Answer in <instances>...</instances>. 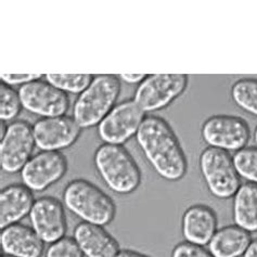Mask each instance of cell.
Listing matches in <instances>:
<instances>
[{
	"label": "cell",
	"mask_w": 257,
	"mask_h": 257,
	"mask_svg": "<svg viewBox=\"0 0 257 257\" xmlns=\"http://www.w3.org/2000/svg\"><path fill=\"white\" fill-rule=\"evenodd\" d=\"M120 92V82L115 75H99L79 94L73 110V118L82 128L99 125L114 107Z\"/></svg>",
	"instance_id": "277c9868"
},
{
	"label": "cell",
	"mask_w": 257,
	"mask_h": 257,
	"mask_svg": "<svg viewBox=\"0 0 257 257\" xmlns=\"http://www.w3.org/2000/svg\"><path fill=\"white\" fill-rule=\"evenodd\" d=\"M82 128L70 116L46 117L33 125L35 144L42 151H59L78 139Z\"/></svg>",
	"instance_id": "7c38bea8"
},
{
	"label": "cell",
	"mask_w": 257,
	"mask_h": 257,
	"mask_svg": "<svg viewBox=\"0 0 257 257\" xmlns=\"http://www.w3.org/2000/svg\"><path fill=\"white\" fill-rule=\"evenodd\" d=\"M0 244L4 255L12 257H40L44 252V241L35 230L19 222L2 229Z\"/></svg>",
	"instance_id": "9a60e30c"
},
{
	"label": "cell",
	"mask_w": 257,
	"mask_h": 257,
	"mask_svg": "<svg viewBox=\"0 0 257 257\" xmlns=\"http://www.w3.org/2000/svg\"><path fill=\"white\" fill-rule=\"evenodd\" d=\"M36 146L33 127L25 120H17L8 126L5 137L0 141V166L7 174L21 172L33 158Z\"/></svg>",
	"instance_id": "9c48e42d"
},
{
	"label": "cell",
	"mask_w": 257,
	"mask_h": 257,
	"mask_svg": "<svg viewBox=\"0 0 257 257\" xmlns=\"http://www.w3.org/2000/svg\"><path fill=\"white\" fill-rule=\"evenodd\" d=\"M73 236L86 257H115L120 251L118 242L98 225L80 222L74 229Z\"/></svg>",
	"instance_id": "2e32d148"
},
{
	"label": "cell",
	"mask_w": 257,
	"mask_h": 257,
	"mask_svg": "<svg viewBox=\"0 0 257 257\" xmlns=\"http://www.w3.org/2000/svg\"><path fill=\"white\" fill-rule=\"evenodd\" d=\"M233 164L241 178L257 185V147H246L235 152Z\"/></svg>",
	"instance_id": "7402d4cb"
},
{
	"label": "cell",
	"mask_w": 257,
	"mask_h": 257,
	"mask_svg": "<svg viewBox=\"0 0 257 257\" xmlns=\"http://www.w3.org/2000/svg\"><path fill=\"white\" fill-rule=\"evenodd\" d=\"M93 162L100 177L115 193L131 194L141 184L140 168L123 146L101 145Z\"/></svg>",
	"instance_id": "7a4b0ae2"
},
{
	"label": "cell",
	"mask_w": 257,
	"mask_h": 257,
	"mask_svg": "<svg viewBox=\"0 0 257 257\" xmlns=\"http://www.w3.org/2000/svg\"><path fill=\"white\" fill-rule=\"evenodd\" d=\"M254 140H255V144L257 145V127L255 130V133H254Z\"/></svg>",
	"instance_id": "4dcf8cb0"
},
{
	"label": "cell",
	"mask_w": 257,
	"mask_h": 257,
	"mask_svg": "<svg viewBox=\"0 0 257 257\" xmlns=\"http://www.w3.org/2000/svg\"><path fill=\"white\" fill-rule=\"evenodd\" d=\"M45 257H84V254L75 239L63 236L62 239L51 243Z\"/></svg>",
	"instance_id": "cb8c5ba5"
},
{
	"label": "cell",
	"mask_w": 257,
	"mask_h": 257,
	"mask_svg": "<svg viewBox=\"0 0 257 257\" xmlns=\"http://www.w3.org/2000/svg\"><path fill=\"white\" fill-rule=\"evenodd\" d=\"M202 138L208 147L235 153L246 148L251 132L248 124L239 116L214 115L203 124Z\"/></svg>",
	"instance_id": "52a82bcc"
},
{
	"label": "cell",
	"mask_w": 257,
	"mask_h": 257,
	"mask_svg": "<svg viewBox=\"0 0 257 257\" xmlns=\"http://www.w3.org/2000/svg\"><path fill=\"white\" fill-rule=\"evenodd\" d=\"M22 103L16 91L10 86L3 83L0 85V119L2 121H9L16 118L21 111Z\"/></svg>",
	"instance_id": "603a6c76"
},
{
	"label": "cell",
	"mask_w": 257,
	"mask_h": 257,
	"mask_svg": "<svg viewBox=\"0 0 257 257\" xmlns=\"http://www.w3.org/2000/svg\"><path fill=\"white\" fill-rule=\"evenodd\" d=\"M63 202L77 217L101 227L112 222L116 214V205L109 195L85 179H75L65 187Z\"/></svg>",
	"instance_id": "3957f363"
},
{
	"label": "cell",
	"mask_w": 257,
	"mask_h": 257,
	"mask_svg": "<svg viewBox=\"0 0 257 257\" xmlns=\"http://www.w3.org/2000/svg\"><path fill=\"white\" fill-rule=\"evenodd\" d=\"M40 78H42V74H2V82L8 86H23Z\"/></svg>",
	"instance_id": "484cf974"
},
{
	"label": "cell",
	"mask_w": 257,
	"mask_h": 257,
	"mask_svg": "<svg viewBox=\"0 0 257 257\" xmlns=\"http://www.w3.org/2000/svg\"><path fill=\"white\" fill-rule=\"evenodd\" d=\"M115 257H150L140 252L133 251V249H121Z\"/></svg>",
	"instance_id": "83f0119b"
},
{
	"label": "cell",
	"mask_w": 257,
	"mask_h": 257,
	"mask_svg": "<svg viewBox=\"0 0 257 257\" xmlns=\"http://www.w3.org/2000/svg\"><path fill=\"white\" fill-rule=\"evenodd\" d=\"M136 140L147 161L160 177L178 181L188 171L187 157L180 141L167 121L157 115L145 117Z\"/></svg>",
	"instance_id": "6da1fadb"
},
{
	"label": "cell",
	"mask_w": 257,
	"mask_h": 257,
	"mask_svg": "<svg viewBox=\"0 0 257 257\" xmlns=\"http://www.w3.org/2000/svg\"><path fill=\"white\" fill-rule=\"evenodd\" d=\"M67 172V160L59 151H42L26 163L21 171L23 185L40 192L56 184Z\"/></svg>",
	"instance_id": "8fae6325"
},
{
	"label": "cell",
	"mask_w": 257,
	"mask_h": 257,
	"mask_svg": "<svg viewBox=\"0 0 257 257\" xmlns=\"http://www.w3.org/2000/svg\"><path fill=\"white\" fill-rule=\"evenodd\" d=\"M2 257H12V256H8V255H3Z\"/></svg>",
	"instance_id": "1f68e13d"
},
{
	"label": "cell",
	"mask_w": 257,
	"mask_h": 257,
	"mask_svg": "<svg viewBox=\"0 0 257 257\" xmlns=\"http://www.w3.org/2000/svg\"><path fill=\"white\" fill-rule=\"evenodd\" d=\"M19 96L23 109L45 118L63 116L70 106L64 91L40 79L20 87Z\"/></svg>",
	"instance_id": "30bf717a"
},
{
	"label": "cell",
	"mask_w": 257,
	"mask_h": 257,
	"mask_svg": "<svg viewBox=\"0 0 257 257\" xmlns=\"http://www.w3.org/2000/svg\"><path fill=\"white\" fill-rule=\"evenodd\" d=\"M251 233L238 226H226L215 232L208 243V251L213 257H241L244 255L249 243Z\"/></svg>",
	"instance_id": "ac0fdd59"
},
{
	"label": "cell",
	"mask_w": 257,
	"mask_h": 257,
	"mask_svg": "<svg viewBox=\"0 0 257 257\" xmlns=\"http://www.w3.org/2000/svg\"><path fill=\"white\" fill-rule=\"evenodd\" d=\"M32 228L44 243L62 239L67 229L64 207L59 200L43 197L35 201L30 213Z\"/></svg>",
	"instance_id": "4fadbf2b"
},
{
	"label": "cell",
	"mask_w": 257,
	"mask_h": 257,
	"mask_svg": "<svg viewBox=\"0 0 257 257\" xmlns=\"http://www.w3.org/2000/svg\"><path fill=\"white\" fill-rule=\"evenodd\" d=\"M200 170L208 191L215 198L227 200L234 197L241 186L232 157L220 149L208 147L200 157Z\"/></svg>",
	"instance_id": "5b68a950"
},
{
	"label": "cell",
	"mask_w": 257,
	"mask_h": 257,
	"mask_svg": "<svg viewBox=\"0 0 257 257\" xmlns=\"http://www.w3.org/2000/svg\"><path fill=\"white\" fill-rule=\"evenodd\" d=\"M46 80L65 93H82L89 87L93 77L89 74H47Z\"/></svg>",
	"instance_id": "44dd1931"
},
{
	"label": "cell",
	"mask_w": 257,
	"mask_h": 257,
	"mask_svg": "<svg viewBox=\"0 0 257 257\" xmlns=\"http://www.w3.org/2000/svg\"><path fill=\"white\" fill-rule=\"evenodd\" d=\"M34 201L31 189L23 184L10 185L0 192V228L5 229L18 224L30 215Z\"/></svg>",
	"instance_id": "e0dca14e"
},
{
	"label": "cell",
	"mask_w": 257,
	"mask_h": 257,
	"mask_svg": "<svg viewBox=\"0 0 257 257\" xmlns=\"http://www.w3.org/2000/svg\"><path fill=\"white\" fill-rule=\"evenodd\" d=\"M172 257H213V255L204 246L185 241L173 248Z\"/></svg>",
	"instance_id": "d4e9b609"
},
{
	"label": "cell",
	"mask_w": 257,
	"mask_h": 257,
	"mask_svg": "<svg viewBox=\"0 0 257 257\" xmlns=\"http://www.w3.org/2000/svg\"><path fill=\"white\" fill-rule=\"evenodd\" d=\"M231 98L243 111L257 116V79L236 80L231 88Z\"/></svg>",
	"instance_id": "ffe728a7"
},
{
	"label": "cell",
	"mask_w": 257,
	"mask_h": 257,
	"mask_svg": "<svg viewBox=\"0 0 257 257\" xmlns=\"http://www.w3.org/2000/svg\"><path fill=\"white\" fill-rule=\"evenodd\" d=\"M185 74H153L139 84L134 101L145 113L165 109L181 96L188 86Z\"/></svg>",
	"instance_id": "8992f818"
},
{
	"label": "cell",
	"mask_w": 257,
	"mask_h": 257,
	"mask_svg": "<svg viewBox=\"0 0 257 257\" xmlns=\"http://www.w3.org/2000/svg\"><path fill=\"white\" fill-rule=\"evenodd\" d=\"M182 235L187 242L201 246L208 245L217 231V217L213 209L204 204H195L182 216Z\"/></svg>",
	"instance_id": "5bb4252c"
},
{
	"label": "cell",
	"mask_w": 257,
	"mask_h": 257,
	"mask_svg": "<svg viewBox=\"0 0 257 257\" xmlns=\"http://www.w3.org/2000/svg\"><path fill=\"white\" fill-rule=\"evenodd\" d=\"M0 130H2V133H0V139H3L7 133V130H8V126H6L5 121H2V128H0Z\"/></svg>",
	"instance_id": "f546056e"
},
{
	"label": "cell",
	"mask_w": 257,
	"mask_h": 257,
	"mask_svg": "<svg viewBox=\"0 0 257 257\" xmlns=\"http://www.w3.org/2000/svg\"><path fill=\"white\" fill-rule=\"evenodd\" d=\"M233 220L249 233L257 232V185L245 182L233 197Z\"/></svg>",
	"instance_id": "d6986e66"
},
{
	"label": "cell",
	"mask_w": 257,
	"mask_h": 257,
	"mask_svg": "<svg viewBox=\"0 0 257 257\" xmlns=\"http://www.w3.org/2000/svg\"><path fill=\"white\" fill-rule=\"evenodd\" d=\"M145 117V112L134 99L125 100L115 105L98 125V135L104 144L121 146L136 136Z\"/></svg>",
	"instance_id": "ba28073f"
},
{
	"label": "cell",
	"mask_w": 257,
	"mask_h": 257,
	"mask_svg": "<svg viewBox=\"0 0 257 257\" xmlns=\"http://www.w3.org/2000/svg\"><path fill=\"white\" fill-rule=\"evenodd\" d=\"M146 77L147 76L145 74H120L119 75V78L121 80H124L125 83H128L131 85L141 84Z\"/></svg>",
	"instance_id": "4316f807"
},
{
	"label": "cell",
	"mask_w": 257,
	"mask_h": 257,
	"mask_svg": "<svg viewBox=\"0 0 257 257\" xmlns=\"http://www.w3.org/2000/svg\"><path fill=\"white\" fill-rule=\"evenodd\" d=\"M243 257H257V239L252 240Z\"/></svg>",
	"instance_id": "f1b7e54d"
}]
</instances>
